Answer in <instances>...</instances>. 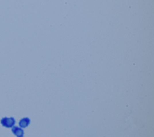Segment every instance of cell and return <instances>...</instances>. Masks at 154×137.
Returning <instances> with one entry per match:
<instances>
[{"label": "cell", "instance_id": "obj_1", "mask_svg": "<svg viewBox=\"0 0 154 137\" xmlns=\"http://www.w3.org/2000/svg\"><path fill=\"white\" fill-rule=\"evenodd\" d=\"M16 121L14 117H4L1 120L2 125L5 128H11L14 126Z\"/></svg>", "mask_w": 154, "mask_h": 137}, {"label": "cell", "instance_id": "obj_2", "mask_svg": "<svg viewBox=\"0 0 154 137\" xmlns=\"http://www.w3.org/2000/svg\"><path fill=\"white\" fill-rule=\"evenodd\" d=\"M12 132L14 133L17 137H23L24 136V130L21 128L17 127V126H14L11 129Z\"/></svg>", "mask_w": 154, "mask_h": 137}, {"label": "cell", "instance_id": "obj_3", "mask_svg": "<svg viewBox=\"0 0 154 137\" xmlns=\"http://www.w3.org/2000/svg\"><path fill=\"white\" fill-rule=\"evenodd\" d=\"M30 123V120L29 118L25 117L20 120V122H19V124L21 128H25L29 125Z\"/></svg>", "mask_w": 154, "mask_h": 137}]
</instances>
